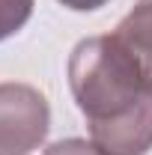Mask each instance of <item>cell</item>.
I'll use <instances>...</instances> for the list:
<instances>
[{"instance_id": "5", "label": "cell", "mask_w": 152, "mask_h": 155, "mask_svg": "<svg viewBox=\"0 0 152 155\" xmlns=\"http://www.w3.org/2000/svg\"><path fill=\"white\" fill-rule=\"evenodd\" d=\"M45 155H104V152L95 146L93 140L87 143V140H81V137H69V140H60L54 146H48Z\"/></svg>"}, {"instance_id": "3", "label": "cell", "mask_w": 152, "mask_h": 155, "mask_svg": "<svg viewBox=\"0 0 152 155\" xmlns=\"http://www.w3.org/2000/svg\"><path fill=\"white\" fill-rule=\"evenodd\" d=\"M114 36L134 54L140 69L152 81V0H137V6L119 21Z\"/></svg>"}, {"instance_id": "6", "label": "cell", "mask_w": 152, "mask_h": 155, "mask_svg": "<svg viewBox=\"0 0 152 155\" xmlns=\"http://www.w3.org/2000/svg\"><path fill=\"white\" fill-rule=\"evenodd\" d=\"M63 6H69V9H78V12H90V9H98V6H104L107 0H60Z\"/></svg>"}, {"instance_id": "4", "label": "cell", "mask_w": 152, "mask_h": 155, "mask_svg": "<svg viewBox=\"0 0 152 155\" xmlns=\"http://www.w3.org/2000/svg\"><path fill=\"white\" fill-rule=\"evenodd\" d=\"M33 12V0H0V42L18 33Z\"/></svg>"}, {"instance_id": "1", "label": "cell", "mask_w": 152, "mask_h": 155, "mask_svg": "<svg viewBox=\"0 0 152 155\" xmlns=\"http://www.w3.org/2000/svg\"><path fill=\"white\" fill-rule=\"evenodd\" d=\"M69 87L90 125L131 116L152 98V81L114 33L78 42L69 57Z\"/></svg>"}, {"instance_id": "2", "label": "cell", "mask_w": 152, "mask_h": 155, "mask_svg": "<svg viewBox=\"0 0 152 155\" xmlns=\"http://www.w3.org/2000/svg\"><path fill=\"white\" fill-rule=\"evenodd\" d=\"M51 110L36 87L0 84V155H27L48 134Z\"/></svg>"}]
</instances>
